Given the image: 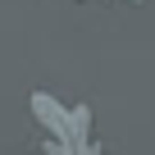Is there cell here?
<instances>
[{"label":"cell","instance_id":"obj_2","mask_svg":"<svg viewBox=\"0 0 155 155\" xmlns=\"http://www.w3.org/2000/svg\"><path fill=\"white\" fill-rule=\"evenodd\" d=\"M132 5H141V0H132Z\"/></svg>","mask_w":155,"mask_h":155},{"label":"cell","instance_id":"obj_1","mask_svg":"<svg viewBox=\"0 0 155 155\" xmlns=\"http://www.w3.org/2000/svg\"><path fill=\"white\" fill-rule=\"evenodd\" d=\"M32 119L46 155H101L91 132V105H64L46 91H32Z\"/></svg>","mask_w":155,"mask_h":155}]
</instances>
